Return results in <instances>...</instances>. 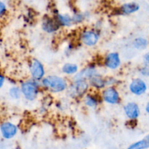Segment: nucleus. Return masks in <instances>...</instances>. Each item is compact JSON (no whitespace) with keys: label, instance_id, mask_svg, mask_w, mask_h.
I'll return each mask as SVG.
<instances>
[{"label":"nucleus","instance_id":"1","mask_svg":"<svg viewBox=\"0 0 149 149\" xmlns=\"http://www.w3.org/2000/svg\"><path fill=\"white\" fill-rule=\"evenodd\" d=\"M41 84L52 93H61L67 90L68 87V83L65 78L54 74L45 76L41 81Z\"/></svg>","mask_w":149,"mask_h":149},{"label":"nucleus","instance_id":"2","mask_svg":"<svg viewBox=\"0 0 149 149\" xmlns=\"http://www.w3.org/2000/svg\"><path fill=\"white\" fill-rule=\"evenodd\" d=\"M39 81L33 80H29L24 81L20 85L22 94L23 97L28 101H33L37 98L39 91Z\"/></svg>","mask_w":149,"mask_h":149},{"label":"nucleus","instance_id":"3","mask_svg":"<svg viewBox=\"0 0 149 149\" xmlns=\"http://www.w3.org/2000/svg\"><path fill=\"white\" fill-rule=\"evenodd\" d=\"M90 87L89 81L85 80H74V81L68 87V93L69 96L77 98L87 94Z\"/></svg>","mask_w":149,"mask_h":149},{"label":"nucleus","instance_id":"4","mask_svg":"<svg viewBox=\"0 0 149 149\" xmlns=\"http://www.w3.org/2000/svg\"><path fill=\"white\" fill-rule=\"evenodd\" d=\"M101 99L108 105H118L120 102V94L114 86L105 88L101 93Z\"/></svg>","mask_w":149,"mask_h":149},{"label":"nucleus","instance_id":"5","mask_svg":"<svg viewBox=\"0 0 149 149\" xmlns=\"http://www.w3.org/2000/svg\"><path fill=\"white\" fill-rule=\"evenodd\" d=\"M80 41L84 45L93 47L97 44L100 39V34L94 29H85L80 34Z\"/></svg>","mask_w":149,"mask_h":149},{"label":"nucleus","instance_id":"6","mask_svg":"<svg viewBox=\"0 0 149 149\" xmlns=\"http://www.w3.org/2000/svg\"><path fill=\"white\" fill-rule=\"evenodd\" d=\"M29 71L32 79L36 81H42L45 77V67L39 60L33 58L29 64Z\"/></svg>","mask_w":149,"mask_h":149},{"label":"nucleus","instance_id":"7","mask_svg":"<svg viewBox=\"0 0 149 149\" xmlns=\"http://www.w3.org/2000/svg\"><path fill=\"white\" fill-rule=\"evenodd\" d=\"M148 86L146 83L141 77L132 79L129 85L130 91L135 96H141L144 94L146 92Z\"/></svg>","mask_w":149,"mask_h":149},{"label":"nucleus","instance_id":"8","mask_svg":"<svg viewBox=\"0 0 149 149\" xmlns=\"http://www.w3.org/2000/svg\"><path fill=\"white\" fill-rule=\"evenodd\" d=\"M0 131L1 135L4 139L10 140L13 138L17 134L18 129L17 126L13 123L10 121H4L1 124Z\"/></svg>","mask_w":149,"mask_h":149},{"label":"nucleus","instance_id":"9","mask_svg":"<svg viewBox=\"0 0 149 149\" xmlns=\"http://www.w3.org/2000/svg\"><path fill=\"white\" fill-rule=\"evenodd\" d=\"M122 64V60L119 54L116 52H111L106 56L104 59V65L108 69L116 70Z\"/></svg>","mask_w":149,"mask_h":149},{"label":"nucleus","instance_id":"10","mask_svg":"<svg viewBox=\"0 0 149 149\" xmlns=\"http://www.w3.org/2000/svg\"><path fill=\"white\" fill-rule=\"evenodd\" d=\"M123 110L127 118L130 120H136L141 115V108L136 102H127L125 105Z\"/></svg>","mask_w":149,"mask_h":149},{"label":"nucleus","instance_id":"11","mask_svg":"<svg viewBox=\"0 0 149 149\" xmlns=\"http://www.w3.org/2000/svg\"><path fill=\"white\" fill-rule=\"evenodd\" d=\"M61 25L58 23L55 17L54 18L50 17H45L42 23V30L47 34H52L56 32L61 28Z\"/></svg>","mask_w":149,"mask_h":149},{"label":"nucleus","instance_id":"12","mask_svg":"<svg viewBox=\"0 0 149 149\" xmlns=\"http://www.w3.org/2000/svg\"><path fill=\"white\" fill-rule=\"evenodd\" d=\"M100 74L98 73V71L96 69L95 66L91 65L82 69L81 70L79 71L77 74L74 75V80H90V79L93 78L95 76Z\"/></svg>","mask_w":149,"mask_h":149},{"label":"nucleus","instance_id":"13","mask_svg":"<svg viewBox=\"0 0 149 149\" xmlns=\"http://www.w3.org/2000/svg\"><path fill=\"white\" fill-rule=\"evenodd\" d=\"M90 86L95 89H104L107 87L106 79L102 77L100 74L95 76L89 80Z\"/></svg>","mask_w":149,"mask_h":149},{"label":"nucleus","instance_id":"14","mask_svg":"<svg viewBox=\"0 0 149 149\" xmlns=\"http://www.w3.org/2000/svg\"><path fill=\"white\" fill-rule=\"evenodd\" d=\"M140 10V5L135 2L125 3L120 7V11L124 15H130Z\"/></svg>","mask_w":149,"mask_h":149},{"label":"nucleus","instance_id":"15","mask_svg":"<svg viewBox=\"0 0 149 149\" xmlns=\"http://www.w3.org/2000/svg\"><path fill=\"white\" fill-rule=\"evenodd\" d=\"M55 18L58 21L61 26L64 27H70L74 24L73 22L72 16L68 14H61V13H58L55 15Z\"/></svg>","mask_w":149,"mask_h":149},{"label":"nucleus","instance_id":"16","mask_svg":"<svg viewBox=\"0 0 149 149\" xmlns=\"http://www.w3.org/2000/svg\"><path fill=\"white\" fill-rule=\"evenodd\" d=\"M83 102L85 106L90 108H96L99 105V99L95 95L92 93H87L84 95Z\"/></svg>","mask_w":149,"mask_h":149},{"label":"nucleus","instance_id":"17","mask_svg":"<svg viewBox=\"0 0 149 149\" xmlns=\"http://www.w3.org/2000/svg\"><path fill=\"white\" fill-rule=\"evenodd\" d=\"M149 148V134L141 140L132 143L127 149H148Z\"/></svg>","mask_w":149,"mask_h":149},{"label":"nucleus","instance_id":"18","mask_svg":"<svg viewBox=\"0 0 149 149\" xmlns=\"http://www.w3.org/2000/svg\"><path fill=\"white\" fill-rule=\"evenodd\" d=\"M62 72L67 75H75L79 72V67L74 63H65L63 65Z\"/></svg>","mask_w":149,"mask_h":149},{"label":"nucleus","instance_id":"19","mask_svg":"<svg viewBox=\"0 0 149 149\" xmlns=\"http://www.w3.org/2000/svg\"><path fill=\"white\" fill-rule=\"evenodd\" d=\"M148 39L146 38L140 37H137L132 41V46L134 48L138 51H142V50H145L146 48L148 47Z\"/></svg>","mask_w":149,"mask_h":149},{"label":"nucleus","instance_id":"20","mask_svg":"<svg viewBox=\"0 0 149 149\" xmlns=\"http://www.w3.org/2000/svg\"><path fill=\"white\" fill-rule=\"evenodd\" d=\"M9 96L13 99H19L21 96H23L21 89L18 86H12L9 89Z\"/></svg>","mask_w":149,"mask_h":149},{"label":"nucleus","instance_id":"21","mask_svg":"<svg viewBox=\"0 0 149 149\" xmlns=\"http://www.w3.org/2000/svg\"><path fill=\"white\" fill-rule=\"evenodd\" d=\"M74 23H80L84 20V15L81 13H76L72 16Z\"/></svg>","mask_w":149,"mask_h":149},{"label":"nucleus","instance_id":"22","mask_svg":"<svg viewBox=\"0 0 149 149\" xmlns=\"http://www.w3.org/2000/svg\"><path fill=\"white\" fill-rule=\"evenodd\" d=\"M139 74H141L142 77H149V67H146V66H143L142 67L139 69L138 70Z\"/></svg>","mask_w":149,"mask_h":149},{"label":"nucleus","instance_id":"23","mask_svg":"<svg viewBox=\"0 0 149 149\" xmlns=\"http://www.w3.org/2000/svg\"><path fill=\"white\" fill-rule=\"evenodd\" d=\"M6 11H7L6 4L2 1H1L0 2V15H1V17H3V15L6 13Z\"/></svg>","mask_w":149,"mask_h":149},{"label":"nucleus","instance_id":"24","mask_svg":"<svg viewBox=\"0 0 149 149\" xmlns=\"http://www.w3.org/2000/svg\"><path fill=\"white\" fill-rule=\"evenodd\" d=\"M143 60L144 65L149 67V51L148 52L144 54Z\"/></svg>","mask_w":149,"mask_h":149},{"label":"nucleus","instance_id":"25","mask_svg":"<svg viewBox=\"0 0 149 149\" xmlns=\"http://www.w3.org/2000/svg\"><path fill=\"white\" fill-rule=\"evenodd\" d=\"M5 80H6V77H4L3 74H1V77H0V88H2L3 86H4V83H5Z\"/></svg>","mask_w":149,"mask_h":149},{"label":"nucleus","instance_id":"26","mask_svg":"<svg viewBox=\"0 0 149 149\" xmlns=\"http://www.w3.org/2000/svg\"><path fill=\"white\" fill-rule=\"evenodd\" d=\"M145 110H146V112L147 113H148V115H149V102L146 104V105Z\"/></svg>","mask_w":149,"mask_h":149}]
</instances>
